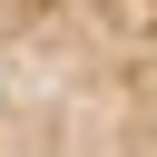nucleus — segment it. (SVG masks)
Listing matches in <instances>:
<instances>
[{
	"mask_svg": "<svg viewBox=\"0 0 157 157\" xmlns=\"http://www.w3.org/2000/svg\"><path fill=\"white\" fill-rule=\"evenodd\" d=\"M0 69L157 88V0H0Z\"/></svg>",
	"mask_w": 157,
	"mask_h": 157,
	"instance_id": "obj_1",
	"label": "nucleus"
},
{
	"mask_svg": "<svg viewBox=\"0 0 157 157\" xmlns=\"http://www.w3.org/2000/svg\"><path fill=\"white\" fill-rule=\"evenodd\" d=\"M0 157H157V88L0 69Z\"/></svg>",
	"mask_w": 157,
	"mask_h": 157,
	"instance_id": "obj_2",
	"label": "nucleus"
}]
</instances>
